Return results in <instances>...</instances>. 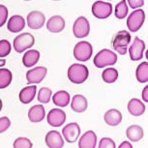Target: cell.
I'll use <instances>...</instances> for the list:
<instances>
[{
  "mask_svg": "<svg viewBox=\"0 0 148 148\" xmlns=\"http://www.w3.org/2000/svg\"><path fill=\"white\" fill-rule=\"evenodd\" d=\"M39 59H40V52L36 49H29L23 54L22 64L27 68H30V67L34 66L39 61Z\"/></svg>",
  "mask_w": 148,
  "mask_h": 148,
  "instance_id": "603a6c76",
  "label": "cell"
},
{
  "mask_svg": "<svg viewBox=\"0 0 148 148\" xmlns=\"http://www.w3.org/2000/svg\"><path fill=\"white\" fill-rule=\"evenodd\" d=\"M47 123L52 127H60L66 121V113L61 108H53L47 116Z\"/></svg>",
  "mask_w": 148,
  "mask_h": 148,
  "instance_id": "7c38bea8",
  "label": "cell"
},
{
  "mask_svg": "<svg viewBox=\"0 0 148 148\" xmlns=\"http://www.w3.org/2000/svg\"><path fill=\"white\" fill-rule=\"evenodd\" d=\"M2 107H3V104H2V100L0 99V111L2 110Z\"/></svg>",
  "mask_w": 148,
  "mask_h": 148,
  "instance_id": "ab89813d",
  "label": "cell"
},
{
  "mask_svg": "<svg viewBox=\"0 0 148 148\" xmlns=\"http://www.w3.org/2000/svg\"><path fill=\"white\" fill-rule=\"evenodd\" d=\"M11 44L8 40L0 41V58H4L8 56L11 52Z\"/></svg>",
  "mask_w": 148,
  "mask_h": 148,
  "instance_id": "1f68e13d",
  "label": "cell"
},
{
  "mask_svg": "<svg viewBox=\"0 0 148 148\" xmlns=\"http://www.w3.org/2000/svg\"><path fill=\"white\" fill-rule=\"evenodd\" d=\"M52 91L49 87H42L38 92V101L42 104H47L51 99Z\"/></svg>",
  "mask_w": 148,
  "mask_h": 148,
  "instance_id": "f546056e",
  "label": "cell"
},
{
  "mask_svg": "<svg viewBox=\"0 0 148 148\" xmlns=\"http://www.w3.org/2000/svg\"><path fill=\"white\" fill-rule=\"evenodd\" d=\"M145 21V13L142 9H138L131 13L127 18V26L131 32H136L142 26Z\"/></svg>",
  "mask_w": 148,
  "mask_h": 148,
  "instance_id": "8992f818",
  "label": "cell"
},
{
  "mask_svg": "<svg viewBox=\"0 0 148 148\" xmlns=\"http://www.w3.org/2000/svg\"><path fill=\"white\" fill-rule=\"evenodd\" d=\"M11 126V121L8 117L4 116L0 118V134L6 132Z\"/></svg>",
  "mask_w": 148,
  "mask_h": 148,
  "instance_id": "e575fe53",
  "label": "cell"
},
{
  "mask_svg": "<svg viewBox=\"0 0 148 148\" xmlns=\"http://www.w3.org/2000/svg\"><path fill=\"white\" fill-rule=\"evenodd\" d=\"M62 134L67 142L74 143L80 135V127L77 123H70L62 129Z\"/></svg>",
  "mask_w": 148,
  "mask_h": 148,
  "instance_id": "9c48e42d",
  "label": "cell"
},
{
  "mask_svg": "<svg viewBox=\"0 0 148 148\" xmlns=\"http://www.w3.org/2000/svg\"><path fill=\"white\" fill-rule=\"evenodd\" d=\"M52 102L55 106L59 108H65L70 103V94L67 91L61 90L53 94L52 96Z\"/></svg>",
  "mask_w": 148,
  "mask_h": 148,
  "instance_id": "cb8c5ba5",
  "label": "cell"
},
{
  "mask_svg": "<svg viewBox=\"0 0 148 148\" xmlns=\"http://www.w3.org/2000/svg\"><path fill=\"white\" fill-rule=\"evenodd\" d=\"M98 148H115V142L110 138H103Z\"/></svg>",
  "mask_w": 148,
  "mask_h": 148,
  "instance_id": "d6a6232c",
  "label": "cell"
},
{
  "mask_svg": "<svg viewBox=\"0 0 148 148\" xmlns=\"http://www.w3.org/2000/svg\"><path fill=\"white\" fill-rule=\"evenodd\" d=\"M14 148H32V142L27 138H18L13 144Z\"/></svg>",
  "mask_w": 148,
  "mask_h": 148,
  "instance_id": "4dcf8cb0",
  "label": "cell"
},
{
  "mask_svg": "<svg viewBox=\"0 0 148 148\" xmlns=\"http://www.w3.org/2000/svg\"><path fill=\"white\" fill-rule=\"evenodd\" d=\"M6 64V60L5 59H0V67H3Z\"/></svg>",
  "mask_w": 148,
  "mask_h": 148,
  "instance_id": "f35d334b",
  "label": "cell"
},
{
  "mask_svg": "<svg viewBox=\"0 0 148 148\" xmlns=\"http://www.w3.org/2000/svg\"><path fill=\"white\" fill-rule=\"evenodd\" d=\"M88 103L87 100L82 95H75L71 102V108L75 112L82 113L87 110Z\"/></svg>",
  "mask_w": 148,
  "mask_h": 148,
  "instance_id": "e0dca14e",
  "label": "cell"
},
{
  "mask_svg": "<svg viewBox=\"0 0 148 148\" xmlns=\"http://www.w3.org/2000/svg\"><path fill=\"white\" fill-rule=\"evenodd\" d=\"M73 32L75 37L77 39H82L87 37L90 32V24L88 19L85 16H79L76 19L73 26Z\"/></svg>",
  "mask_w": 148,
  "mask_h": 148,
  "instance_id": "ba28073f",
  "label": "cell"
},
{
  "mask_svg": "<svg viewBox=\"0 0 148 148\" xmlns=\"http://www.w3.org/2000/svg\"><path fill=\"white\" fill-rule=\"evenodd\" d=\"M89 71L83 64H73L68 69V79L75 84H82L88 79Z\"/></svg>",
  "mask_w": 148,
  "mask_h": 148,
  "instance_id": "6da1fadb",
  "label": "cell"
},
{
  "mask_svg": "<svg viewBox=\"0 0 148 148\" xmlns=\"http://www.w3.org/2000/svg\"><path fill=\"white\" fill-rule=\"evenodd\" d=\"M8 18V9L4 5H0V27L6 23Z\"/></svg>",
  "mask_w": 148,
  "mask_h": 148,
  "instance_id": "836d02e7",
  "label": "cell"
},
{
  "mask_svg": "<svg viewBox=\"0 0 148 148\" xmlns=\"http://www.w3.org/2000/svg\"><path fill=\"white\" fill-rule=\"evenodd\" d=\"M46 117V110L42 105H36L30 108L28 111V118L33 123H39L43 121Z\"/></svg>",
  "mask_w": 148,
  "mask_h": 148,
  "instance_id": "d6986e66",
  "label": "cell"
},
{
  "mask_svg": "<svg viewBox=\"0 0 148 148\" xmlns=\"http://www.w3.org/2000/svg\"><path fill=\"white\" fill-rule=\"evenodd\" d=\"M145 49V43L141 39L136 37L134 39L133 44L129 49L130 57L132 61H138L143 57V51Z\"/></svg>",
  "mask_w": 148,
  "mask_h": 148,
  "instance_id": "30bf717a",
  "label": "cell"
},
{
  "mask_svg": "<svg viewBox=\"0 0 148 148\" xmlns=\"http://www.w3.org/2000/svg\"><path fill=\"white\" fill-rule=\"evenodd\" d=\"M136 77L138 82L145 83L148 82V62H142L138 66Z\"/></svg>",
  "mask_w": 148,
  "mask_h": 148,
  "instance_id": "484cf974",
  "label": "cell"
},
{
  "mask_svg": "<svg viewBox=\"0 0 148 148\" xmlns=\"http://www.w3.org/2000/svg\"><path fill=\"white\" fill-rule=\"evenodd\" d=\"M118 148H133L132 144L129 141H123L121 144L119 145Z\"/></svg>",
  "mask_w": 148,
  "mask_h": 148,
  "instance_id": "74e56055",
  "label": "cell"
},
{
  "mask_svg": "<svg viewBox=\"0 0 148 148\" xmlns=\"http://www.w3.org/2000/svg\"><path fill=\"white\" fill-rule=\"evenodd\" d=\"M45 141L49 148H62L64 146V139L57 131H49L46 135Z\"/></svg>",
  "mask_w": 148,
  "mask_h": 148,
  "instance_id": "5bb4252c",
  "label": "cell"
},
{
  "mask_svg": "<svg viewBox=\"0 0 148 148\" xmlns=\"http://www.w3.org/2000/svg\"><path fill=\"white\" fill-rule=\"evenodd\" d=\"M47 70L45 67H36L26 73V79L28 84H38L47 76Z\"/></svg>",
  "mask_w": 148,
  "mask_h": 148,
  "instance_id": "4fadbf2b",
  "label": "cell"
},
{
  "mask_svg": "<svg viewBox=\"0 0 148 148\" xmlns=\"http://www.w3.org/2000/svg\"><path fill=\"white\" fill-rule=\"evenodd\" d=\"M128 3L132 9H138L144 5V0H128Z\"/></svg>",
  "mask_w": 148,
  "mask_h": 148,
  "instance_id": "d590c367",
  "label": "cell"
},
{
  "mask_svg": "<svg viewBox=\"0 0 148 148\" xmlns=\"http://www.w3.org/2000/svg\"><path fill=\"white\" fill-rule=\"evenodd\" d=\"M13 79L12 72L8 69H0V89L8 87Z\"/></svg>",
  "mask_w": 148,
  "mask_h": 148,
  "instance_id": "4316f807",
  "label": "cell"
},
{
  "mask_svg": "<svg viewBox=\"0 0 148 148\" xmlns=\"http://www.w3.org/2000/svg\"><path fill=\"white\" fill-rule=\"evenodd\" d=\"M97 144V136L93 131H87L79 140V148H95Z\"/></svg>",
  "mask_w": 148,
  "mask_h": 148,
  "instance_id": "2e32d148",
  "label": "cell"
},
{
  "mask_svg": "<svg viewBox=\"0 0 148 148\" xmlns=\"http://www.w3.org/2000/svg\"><path fill=\"white\" fill-rule=\"evenodd\" d=\"M92 14L97 18H108L112 14V5L105 1H96L92 5Z\"/></svg>",
  "mask_w": 148,
  "mask_h": 148,
  "instance_id": "52a82bcc",
  "label": "cell"
},
{
  "mask_svg": "<svg viewBox=\"0 0 148 148\" xmlns=\"http://www.w3.org/2000/svg\"><path fill=\"white\" fill-rule=\"evenodd\" d=\"M131 42V34L128 31L122 30L118 31L112 39V47L115 49V51L119 54L124 55L126 54L128 51V46Z\"/></svg>",
  "mask_w": 148,
  "mask_h": 148,
  "instance_id": "3957f363",
  "label": "cell"
},
{
  "mask_svg": "<svg viewBox=\"0 0 148 148\" xmlns=\"http://www.w3.org/2000/svg\"><path fill=\"white\" fill-rule=\"evenodd\" d=\"M102 79L107 83H113L118 79V72L114 68H107L103 71Z\"/></svg>",
  "mask_w": 148,
  "mask_h": 148,
  "instance_id": "83f0119b",
  "label": "cell"
},
{
  "mask_svg": "<svg viewBox=\"0 0 148 148\" xmlns=\"http://www.w3.org/2000/svg\"><path fill=\"white\" fill-rule=\"evenodd\" d=\"M142 99H143L144 102H148V86L146 85L143 88V91H142Z\"/></svg>",
  "mask_w": 148,
  "mask_h": 148,
  "instance_id": "8d00e7d4",
  "label": "cell"
},
{
  "mask_svg": "<svg viewBox=\"0 0 148 148\" xmlns=\"http://www.w3.org/2000/svg\"><path fill=\"white\" fill-rule=\"evenodd\" d=\"M127 138L130 139L131 141H138L142 139L144 136L143 129L138 126V125H131L130 127H128L126 131Z\"/></svg>",
  "mask_w": 148,
  "mask_h": 148,
  "instance_id": "d4e9b609",
  "label": "cell"
},
{
  "mask_svg": "<svg viewBox=\"0 0 148 148\" xmlns=\"http://www.w3.org/2000/svg\"><path fill=\"white\" fill-rule=\"evenodd\" d=\"M52 1H59V0H52Z\"/></svg>",
  "mask_w": 148,
  "mask_h": 148,
  "instance_id": "60d3db41",
  "label": "cell"
},
{
  "mask_svg": "<svg viewBox=\"0 0 148 148\" xmlns=\"http://www.w3.org/2000/svg\"><path fill=\"white\" fill-rule=\"evenodd\" d=\"M35 44L34 36L30 33H22L16 36L14 40V49L18 53H22L24 51L30 49Z\"/></svg>",
  "mask_w": 148,
  "mask_h": 148,
  "instance_id": "5b68a950",
  "label": "cell"
},
{
  "mask_svg": "<svg viewBox=\"0 0 148 148\" xmlns=\"http://www.w3.org/2000/svg\"><path fill=\"white\" fill-rule=\"evenodd\" d=\"M46 23V16L40 11H32L27 16V24L31 29H40Z\"/></svg>",
  "mask_w": 148,
  "mask_h": 148,
  "instance_id": "8fae6325",
  "label": "cell"
},
{
  "mask_svg": "<svg viewBox=\"0 0 148 148\" xmlns=\"http://www.w3.org/2000/svg\"><path fill=\"white\" fill-rule=\"evenodd\" d=\"M93 47L88 42L82 41L77 43L74 49V56L79 62H86L91 58Z\"/></svg>",
  "mask_w": 148,
  "mask_h": 148,
  "instance_id": "277c9868",
  "label": "cell"
},
{
  "mask_svg": "<svg viewBox=\"0 0 148 148\" xmlns=\"http://www.w3.org/2000/svg\"><path fill=\"white\" fill-rule=\"evenodd\" d=\"M47 28L51 33H59L65 28V21L61 16H53L47 21Z\"/></svg>",
  "mask_w": 148,
  "mask_h": 148,
  "instance_id": "9a60e30c",
  "label": "cell"
},
{
  "mask_svg": "<svg viewBox=\"0 0 148 148\" xmlns=\"http://www.w3.org/2000/svg\"><path fill=\"white\" fill-rule=\"evenodd\" d=\"M25 26V21L24 18L21 16L15 15L12 18H10V19L8 21L7 23V28L10 32L12 33H16L21 31L22 29Z\"/></svg>",
  "mask_w": 148,
  "mask_h": 148,
  "instance_id": "ac0fdd59",
  "label": "cell"
},
{
  "mask_svg": "<svg viewBox=\"0 0 148 148\" xmlns=\"http://www.w3.org/2000/svg\"><path fill=\"white\" fill-rule=\"evenodd\" d=\"M117 61V54L110 49H104L95 55L93 63L97 68H105L108 66H112Z\"/></svg>",
  "mask_w": 148,
  "mask_h": 148,
  "instance_id": "7a4b0ae2",
  "label": "cell"
},
{
  "mask_svg": "<svg viewBox=\"0 0 148 148\" xmlns=\"http://www.w3.org/2000/svg\"><path fill=\"white\" fill-rule=\"evenodd\" d=\"M24 1H31V0H24Z\"/></svg>",
  "mask_w": 148,
  "mask_h": 148,
  "instance_id": "b9f144b4",
  "label": "cell"
},
{
  "mask_svg": "<svg viewBox=\"0 0 148 148\" xmlns=\"http://www.w3.org/2000/svg\"><path fill=\"white\" fill-rule=\"evenodd\" d=\"M36 92H37V86L36 85H29L22 88L19 92V101L22 104H29L34 100Z\"/></svg>",
  "mask_w": 148,
  "mask_h": 148,
  "instance_id": "ffe728a7",
  "label": "cell"
},
{
  "mask_svg": "<svg viewBox=\"0 0 148 148\" xmlns=\"http://www.w3.org/2000/svg\"><path fill=\"white\" fill-rule=\"evenodd\" d=\"M128 12H129V9H128L126 0H121L115 6V12H114V14H115V16L118 19H123L126 18Z\"/></svg>",
  "mask_w": 148,
  "mask_h": 148,
  "instance_id": "f1b7e54d",
  "label": "cell"
},
{
  "mask_svg": "<svg viewBox=\"0 0 148 148\" xmlns=\"http://www.w3.org/2000/svg\"><path fill=\"white\" fill-rule=\"evenodd\" d=\"M128 111L133 116H140L145 112V106L140 100L134 98L128 103Z\"/></svg>",
  "mask_w": 148,
  "mask_h": 148,
  "instance_id": "44dd1931",
  "label": "cell"
},
{
  "mask_svg": "<svg viewBox=\"0 0 148 148\" xmlns=\"http://www.w3.org/2000/svg\"><path fill=\"white\" fill-rule=\"evenodd\" d=\"M105 122L108 125L112 127L118 126V125L122 121V114L119 110H115V108H111V110H108L105 113Z\"/></svg>",
  "mask_w": 148,
  "mask_h": 148,
  "instance_id": "7402d4cb",
  "label": "cell"
}]
</instances>
